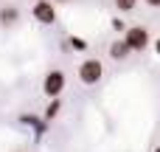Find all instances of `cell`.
I'll list each match as a JSON object with an SVG mask.
<instances>
[{
	"label": "cell",
	"instance_id": "5b68a950",
	"mask_svg": "<svg viewBox=\"0 0 160 152\" xmlns=\"http://www.w3.org/2000/svg\"><path fill=\"white\" fill-rule=\"evenodd\" d=\"M110 56H112L115 62H124V59H129V56H132V51L127 48V42H124V39H115V42L110 45Z\"/></svg>",
	"mask_w": 160,
	"mask_h": 152
},
{
	"label": "cell",
	"instance_id": "8fae6325",
	"mask_svg": "<svg viewBox=\"0 0 160 152\" xmlns=\"http://www.w3.org/2000/svg\"><path fill=\"white\" fill-rule=\"evenodd\" d=\"M155 51H158V56H160V37L155 39Z\"/></svg>",
	"mask_w": 160,
	"mask_h": 152
},
{
	"label": "cell",
	"instance_id": "7c38bea8",
	"mask_svg": "<svg viewBox=\"0 0 160 152\" xmlns=\"http://www.w3.org/2000/svg\"><path fill=\"white\" fill-rule=\"evenodd\" d=\"M53 3H65V0H53Z\"/></svg>",
	"mask_w": 160,
	"mask_h": 152
},
{
	"label": "cell",
	"instance_id": "6da1fadb",
	"mask_svg": "<svg viewBox=\"0 0 160 152\" xmlns=\"http://www.w3.org/2000/svg\"><path fill=\"white\" fill-rule=\"evenodd\" d=\"M124 42H127V48L132 54H143L149 48L152 37H149V31L143 25H129V28H124Z\"/></svg>",
	"mask_w": 160,
	"mask_h": 152
},
{
	"label": "cell",
	"instance_id": "ba28073f",
	"mask_svg": "<svg viewBox=\"0 0 160 152\" xmlns=\"http://www.w3.org/2000/svg\"><path fill=\"white\" fill-rule=\"evenodd\" d=\"M135 6H138V0H115L118 11H135Z\"/></svg>",
	"mask_w": 160,
	"mask_h": 152
},
{
	"label": "cell",
	"instance_id": "8992f818",
	"mask_svg": "<svg viewBox=\"0 0 160 152\" xmlns=\"http://www.w3.org/2000/svg\"><path fill=\"white\" fill-rule=\"evenodd\" d=\"M17 20H20V8H17V6L0 8V25H14Z\"/></svg>",
	"mask_w": 160,
	"mask_h": 152
},
{
	"label": "cell",
	"instance_id": "52a82bcc",
	"mask_svg": "<svg viewBox=\"0 0 160 152\" xmlns=\"http://www.w3.org/2000/svg\"><path fill=\"white\" fill-rule=\"evenodd\" d=\"M59 107H62V102H59V99H51L48 107H45V118H42V121H53L56 113H59Z\"/></svg>",
	"mask_w": 160,
	"mask_h": 152
},
{
	"label": "cell",
	"instance_id": "9c48e42d",
	"mask_svg": "<svg viewBox=\"0 0 160 152\" xmlns=\"http://www.w3.org/2000/svg\"><path fill=\"white\" fill-rule=\"evenodd\" d=\"M70 45H73L76 51H84V48H87V42H84L82 37H70Z\"/></svg>",
	"mask_w": 160,
	"mask_h": 152
},
{
	"label": "cell",
	"instance_id": "3957f363",
	"mask_svg": "<svg viewBox=\"0 0 160 152\" xmlns=\"http://www.w3.org/2000/svg\"><path fill=\"white\" fill-rule=\"evenodd\" d=\"M65 71H48L45 73V79H42V93L48 96V99H59L62 96V90H65Z\"/></svg>",
	"mask_w": 160,
	"mask_h": 152
},
{
	"label": "cell",
	"instance_id": "5bb4252c",
	"mask_svg": "<svg viewBox=\"0 0 160 152\" xmlns=\"http://www.w3.org/2000/svg\"><path fill=\"white\" fill-rule=\"evenodd\" d=\"M34 3H37V0H34Z\"/></svg>",
	"mask_w": 160,
	"mask_h": 152
},
{
	"label": "cell",
	"instance_id": "7a4b0ae2",
	"mask_svg": "<svg viewBox=\"0 0 160 152\" xmlns=\"http://www.w3.org/2000/svg\"><path fill=\"white\" fill-rule=\"evenodd\" d=\"M76 76H79V82H82V85H98V82H101V76H104V65H101V59L87 56V59L79 65Z\"/></svg>",
	"mask_w": 160,
	"mask_h": 152
},
{
	"label": "cell",
	"instance_id": "30bf717a",
	"mask_svg": "<svg viewBox=\"0 0 160 152\" xmlns=\"http://www.w3.org/2000/svg\"><path fill=\"white\" fill-rule=\"evenodd\" d=\"M146 6H152V8H160V0H143Z\"/></svg>",
	"mask_w": 160,
	"mask_h": 152
},
{
	"label": "cell",
	"instance_id": "4fadbf2b",
	"mask_svg": "<svg viewBox=\"0 0 160 152\" xmlns=\"http://www.w3.org/2000/svg\"><path fill=\"white\" fill-rule=\"evenodd\" d=\"M155 152H160V147H155Z\"/></svg>",
	"mask_w": 160,
	"mask_h": 152
},
{
	"label": "cell",
	"instance_id": "277c9868",
	"mask_svg": "<svg viewBox=\"0 0 160 152\" xmlns=\"http://www.w3.org/2000/svg\"><path fill=\"white\" fill-rule=\"evenodd\" d=\"M31 14H34V20L42 23V25H53V23H56V6H53L51 0H37V3L31 6Z\"/></svg>",
	"mask_w": 160,
	"mask_h": 152
}]
</instances>
